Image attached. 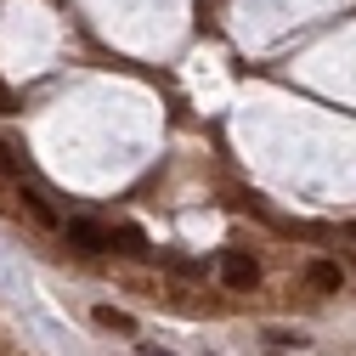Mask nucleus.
<instances>
[{
    "label": "nucleus",
    "instance_id": "obj_1",
    "mask_svg": "<svg viewBox=\"0 0 356 356\" xmlns=\"http://www.w3.org/2000/svg\"><path fill=\"white\" fill-rule=\"evenodd\" d=\"M63 243H68V249H79V254H102V249H113V227L74 215V220H63Z\"/></svg>",
    "mask_w": 356,
    "mask_h": 356
},
{
    "label": "nucleus",
    "instance_id": "obj_2",
    "mask_svg": "<svg viewBox=\"0 0 356 356\" xmlns=\"http://www.w3.org/2000/svg\"><path fill=\"white\" fill-rule=\"evenodd\" d=\"M220 283H227V289H254L260 283V260L243 254V249H227V254H220Z\"/></svg>",
    "mask_w": 356,
    "mask_h": 356
},
{
    "label": "nucleus",
    "instance_id": "obj_3",
    "mask_svg": "<svg viewBox=\"0 0 356 356\" xmlns=\"http://www.w3.org/2000/svg\"><path fill=\"white\" fill-rule=\"evenodd\" d=\"M305 283L317 289V294H339V289H345V266L328 260V254H317V260L305 266Z\"/></svg>",
    "mask_w": 356,
    "mask_h": 356
},
{
    "label": "nucleus",
    "instance_id": "obj_4",
    "mask_svg": "<svg viewBox=\"0 0 356 356\" xmlns=\"http://www.w3.org/2000/svg\"><path fill=\"white\" fill-rule=\"evenodd\" d=\"M91 323L108 328V334H136V317H130V311H119V305H97V311H91Z\"/></svg>",
    "mask_w": 356,
    "mask_h": 356
},
{
    "label": "nucleus",
    "instance_id": "obj_5",
    "mask_svg": "<svg viewBox=\"0 0 356 356\" xmlns=\"http://www.w3.org/2000/svg\"><path fill=\"white\" fill-rule=\"evenodd\" d=\"M113 249H119V254H130V260H142V254H147V232L124 220V227H113Z\"/></svg>",
    "mask_w": 356,
    "mask_h": 356
},
{
    "label": "nucleus",
    "instance_id": "obj_6",
    "mask_svg": "<svg viewBox=\"0 0 356 356\" xmlns=\"http://www.w3.org/2000/svg\"><path fill=\"white\" fill-rule=\"evenodd\" d=\"M0 170H6L12 181H23V175H29V147L6 136V142H0Z\"/></svg>",
    "mask_w": 356,
    "mask_h": 356
},
{
    "label": "nucleus",
    "instance_id": "obj_7",
    "mask_svg": "<svg viewBox=\"0 0 356 356\" xmlns=\"http://www.w3.org/2000/svg\"><path fill=\"white\" fill-rule=\"evenodd\" d=\"M17 204H23V209H29L34 220H40V227H57V209H51L46 198H40L34 187H23V181H17Z\"/></svg>",
    "mask_w": 356,
    "mask_h": 356
},
{
    "label": "nucleus",
    "instance_id": "obj_8",
    "mask_svg": "<svg viewBox=\"0 0 356 356\" xmlns=\"http://www.w3.org/2000/svg\"><path fill=\"white\" fill-rule=\"evenodd\" d=\"M272 345H277V350H283V345H294V350H300V345H305V334H289V328H272Z\"/></svg>",
    "mask_w": 356,
    "mask_h": 356
},
{
    "label": "nucleus",
    "instance_id": "obj_9",
    "mask_svg": "<svg viewBox=\"0 0 356 356\" xmlns=\"http://www.w3.org/2000/svg\"><path fill=\"white\" fill-rule=\"evenodd\" d=\"M142 356H170V350H159V345H142Z\"/></svg>",
    "mask_w": 356,
    "mask_h": 356
},
{
    "label": "nucleus",
    "instance_id": "obj_10",
    "mask_svg": "<svg viewBox=\"0 0 356 356\" xmlns=\"http://www.w3.org/2000/svg\"><path fill=\"white\" fill-rule=\"evenodd\" d=\"M0 113H12V97H6V91H0Z\"/></svg>",
    "mask_w": 356,
    "mask_h": 356
}]
</instances>
